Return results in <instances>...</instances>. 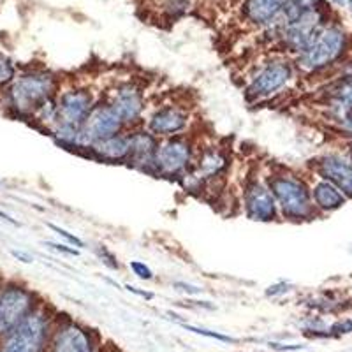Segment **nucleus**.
Returning <instances> with one entry per match:
<instances>
[{"label":"nucleus","instance_id":"1","mask_svg":"<svg viewBox=\"0 0 352 352\" xmlns=\"http://www.w3.org/2000/svg\"><path fill=\"white\" fill-rule=\"evenodd\" d=\"M60 92V81L46 69H30L16 78L4 88V97L8 108L14 115L34 118L43 106L56 99Z\"/></svg>","mask_w":352,"mask_h":352},{"label":"nucleus","instance_id":"2","mask_svg":"<svg viewBox=\"0 0 352 352\" xmlns=\"http://www.w3.org/2000/svg\"><path fill=\"white\" fill-rule=\"evenodd\" d=\"M96 96L88 87L65 88L56 96V116L48 132L60 146L76 152L80 129L97 104Z\"/></svg>","mask_w":352,"mask_h":352},{"label":"nucleus","instance_id":"3","mask_svg":"<svg viewBox=\"0 0 352 352\" xmlns=\"http://www.w3.org/2000/svg\"><path fill=\"white\" fill-rule=\"evenodd\" d=\"M266 184L275 197L282 219L287 222H305L316 217L312 188L301 176L280 168L270 173Z\"/></svg>","mask_w":352,"mask_h":352},{"label":"nucleus","instance_id":"4","mask_svg":"<svg viewBox=\"0 0 352 352\" xmlns=\"http://www.w3.org/2000/svg\"><path fill=\"white\" fill-rule=\"evenodd\" d=\"M53 328L48 305L41 301L16 328L0 338V352H46Z\"/></svg>","mask_w":352,"mask_h":352},{"label":"nucleus","instance_id":"5","mask_svg":"<svg viewBox=\"0 0 352 352\" xmlns=\"http://www.w3.org/2000/svg\"><path fill=\"white\" fill-rule=\"evenodd\" d=\"M347 34L340 27H324L310 41L307 48L296 55V67L303 72H317L340 60L347 52Z\"/></svg>","mask_w":352,"mask_h":352},{"label":"nucleus","instance_id":"6","mask_svg":"<svg viewBox=\"0 0 352 352\" xmlns=\"http://www.w3.org/2000/svg\"><path fill=\"white\" fill-rule=\"evenodd\" d=\"M296 64H292L287 56H272L250 74L245 87V96L248 100H264L280 94L294 80Z\"/></svg>","mask_w":352,"mask_h":352},{"label":"nucleus","instance_id":"7","mask_svg":"<svg viewBox=\"0 0 352 352\" xmlns=\"http://www.w3.org/2000/svg\"><path fill=\"white\" fill-rule=\"evenodd\" d=\"M196 155V141L188 134L160 140L155 155L157 176L180 180L182 176L194 166Z\"/></svg>","mask_w":352,"mask_h":352},{"label":"nucleus","instance_id":"8","mask_svg":"<svg viewBox=\"0 0 352 352\" xmlns=\"http://www.w3.org/2000/svg\"><path fill=\"white\" fill-rule=\"evenodd\" d=\"M124 131H129V129L125 127L122 116L109 104V100L106 97L104 99H99L97 104L94 106L92 113L88 115L83 127L80 129L76 152L87 155L90 146H94V144L102 140H108V138L115 136V134H120Z\"/></svg>","mask_w":352,"mask_h":352},{"label":"nucleus","instance_id":"9","mask_svg":"<svg viewBox=\"0 0 352 352\" xmlns=\"http://www.w3.org/2000/svg\"><path fill=\"white\" fill-rule=\"evenodd\" d=\"M39 303V296L27 285L18 282L0 285V338L16 328Z\"/></svg>","mask_w":352,"mask_h":352},{"label":"nucleus","instance_id":"10","mask_svg":"<svg viewBox=\"0 0 352 352\" xmlns=\"http://www.w3.org/2000/svg\"><path fill=\"white\" fill-rule=\"evenodd\" d=\"M106 99L116 109V113L122 116L125 127L136 129L143 124L146 99H144L143 87L138 81L127 80L116 83L111 88V92L106 96Z\"/></svg>","mask_w":352,"mask_h":352},{"label":"nucleus","instance_id":"11","mask_svg":"<svg viewBox=\"0 0 352 352\" xmlns=\"http://www.w3.org/2000/svg\"><path fill=\"white\" fill-rule=\"evenodd\" d=\"M324 16L319 8H314L310 11L303 12L296 20L289 21V23L278 27V37L282 39L284 48L289 53L300 55L307 48L310 41L324 28Z\"/></svg>","mask_w":352,"mask_h":352},{"label":"nucleus","instance_id":"12","mask_svg":"<svg viewBox=\"0 0 352 352\" xmlns=\"http://www.w3.org/2000/svg\"><path fill=\"white\" fill-rule=\"evenodd\" d=\"M243 210L245 217L254 222H275L278 220V206L270 190L268 184L259 178H250L243 187Z\"/></svg>","mask_w":352,"mask_h":352},{"label":"nucleus","instance_id":"13","mask_svg":"<svg viewBox=\"0 0 352 352\" xmlns=\"http://www.w3.org/2000/svg\"><path fill=\"white\" fill-rule=\"evenodd\" d=\"M190 122L192 116L187 108L169 102L153 109L146 120V129L159 140H166V138L185 134L190 127Z\"/></svg>","mask_w":352,"mask_h":352},{"label":"nucleus","instance_id":"14","mask_svg":"<svg viewBox=\"0 0 352 352\" xmlns=\"http://www.w3.org/2000/svg\"><path fill=\"white\" fill-rule=\"evenodd\" d=\"M129 136H131V152L125 164L150 176H157L155 155L160 143L159 138L143 127L129 129Z\"/></svg>","mask_w":352,"mask_h":352},{"label":"nucleus","instance_id":"15","mask_svg":"<svg viewBox=\"0 0 352 352\" xmlns=\"http://www.w3.org/2000/svg\"><path fill=\"white\" fill-rule=\"evenodd\" d=\"M46 352H96L92 331L72 320L58 322L53 328Z\"/></svg>","mask_w":352,"mask_h":352},{"label":"nucleus","instance_id":"16","mask_svg":"<svg viewBox=\"0 0 352 352\" xmlns=\"http://www.w3.org/2000/svg\"><path fill=\"white\" fill-rule=\"evenodd\" d=\"M316 169L322 180L335 185L347 199L352 197V160L344 159L340 155L320 157L316 162Z\"/></svg>","mask_w":352,"mask_h":352},{"label":"nucleus","instance_id":"17","mask_svg":"<svg viewBox=\"0 0 352 352\" xmlns=\"http://www.w3.org/2000/svg\"><path fill=\"white\" fill-rule=\"evenodd\" d=\"M129 152H131V136L129 131H124L90 146L87 155L106 164H125Z\"/></svg>","mask_w":352,"mask_h":352},{"label":"nucleus","instance_id":"18","mask_svg":"<svg viewBox=\"0 0 352 352\" xmlns=\"http://www.w3.org/2000/svg\"><path fill=\"white\" fill-rule=\"evenodd\" d=\"M289 0H245L243 14L250 23L266 27L280 16Z\"/></svg>","mask_w":352,"mask_h":352},{"label":"nucleus","instance_id":"19","mask_svg":"<svg viewBox=\"0 0 352 352\" xmlns=\"http://www.w3.org/2000/svg\"><path fill=\"white\" fill-rule=\"evenodd\" d=\"M328 108L333 120L340 125L342 122L352 115V74L336 81L328 92Z\"/></svg>","mask_w":352,"mask_h":352},{"label":"nucleus","instance_id":"20","mask_svg":"<svg viewBox=\"0 0 352 352\" xmlns=\"http://www.w3.org/2000/svg\"><path fill=\"white\" fill-rule=\"evenodd\" d=\"M312 201L316 210L329 213L342 208L345 204V201H347V197H345L335 185L320 178V180L312 187Z\"/></svg>","mask_w":352,"mask_h":352},{"label":"nucleus","instance_id":"21","mask_svg":"<svg viewBox=\"0 0 352 352\" xmlns=\"http://www.w3.org/2000/svg\"><path fill=\"white\" fill-rule=\"evenodd\" d=\"M182 328L187 329V331L196 333V335L206 336V338H212V340L224 342V344H236V342H238L236 338H232V336L222 335V333L212 331V329H206V328H197V326H190V324H182Z\"/></svg>","mask_w":352,"mask_h":352},{"label":"nucleus","instance_id":"22","mask_svg":"<svg viewBox=\"0 0 352 352\" xmlns=\"http://www.w3.org/2000/svg\"><path fill=\"white\" fill-rule=\"evenodd\" d=\"M14 78H16V69L8 56L0 53V88L8 87Z\"/></svg>","mask_w":352,"mask_h":352},{"label":"nucleus","instance_id":"23","mask_svg":"<svg viewBox=\"0 0 352 352\" xmlns=\"http://www.w3.org/2000/svg\"><path fill=\"white\" fill-rule=\"evenodd\" d=\"M96 256L99 257L100 263L104 264V266H108L109 270H113V272L120 270V263H118L116 256L111 252V250H109L108 247H104V245H99V247H96Z\"/></svg>","mask_w":352,"mask_h":352},{"label":"nucleus","instance_id":"24","mask_svg":"<svg viewBox=\"0 0 352 352\" xmlns=\"http://www.w3.org/2000/svg\"><path fill=\"white\" fill-rule=\"evenodd\" d=\"M48 228L52 229V231H55L60 238H64L65 243H67V245H72V247L80 248V250H81V248H85V241L81 240L80 236H76L74 232L67 231V229L60 228V226H55V224H48Z\"/></svg>","mask_w":352,"mask_h":352},{"label":"nucleus","instance_id":"25","mask_svg":"<svg viewBox=\"0 0 352 352\" xmlns=\"http://www.w3.org/2000/svg\"><path fill=\"white\" fill-rule=\"evenodd\" d=\"M129 268H131V272L134 273L140 280H152L153 278L152 268H150L146 263H143V261H131V263H129Z\"/></svg>","mask_w":352,"mask_h":352},{"label":"nucleus","instance_id":"26","mask_svg":"<svg viewBox=\"0 0 352 352\" xmlns=\"http://www.w3.org/2000/svg\"><path fill=\"white\" fill-rule=\"evenodd\" d=\"M291 289H292V285L289 284V282H285V280L275 282V284H272L268 289H266V296L268 298L284 296V294L291 292Z\"/></svg>","mask_w":352,"mask_h":352},{"label":"nucleus","instance_id":"27","mask_svg":"<svg viewBox=\"0 0 352 352\" xmlns=\"http://www.w3.org/2000/svg\"><path fill=\"white\" fill-rule=\"evenodd\" d=\"M44 245L52 248V250H55V252H58V254H65V256H72V257L80 256V248L72 247V245L55 243V241H46Z\"/></svg>","mask_w":352,"mask_h":352},{"label":"nucleus","instance_id":"28","mask_svg":"<svg viewBox=\"0 0 352 352\" xmlns=\"http://www.w3.org/2000/svg\"><path fill=\"white\" fill-rule=\"evenodd\" d=\"M173 287H175L178 292L187 294V296H197V294L203 292V289H201L199 285L188 284V282H173Z\"/></svg>","mask_w":352,"mask_h":352},{"label":"nucleus","instance_id":"29","mask_svg":"<svg viewBox=\"0 0 352 352\" xmlns=\"http://www.w3.org/2000/svg\"><path fill=\"white\" fill-rule=\"evenodd\" d=\"M329 331L335 333V335H347V333L352 331V319H345L340 320V322H336L335 326H331Z\"/></svg>","mask_w":352,"mask_h":352},{"label":"nucleus","instance_id":"30","mask_svg":"<svg viewBox=\"0 0 352 352\" xmlns=\"http://www.w3.org/2000/svg\"><path fill=\"white\" fill-rule=\"evenodd\" d=\"M11 256L14 257V259L21 261V263H25V264L34 263V257L30 256L28 252H23V250H11Z\"/></svg>","mask_w":352,"mask_h":352},{"label":"nucleus","instance_id":"31","mask_svg":"<svg viewBox=\"0 0 352 352\" xmlns=\"http://www.w3.org/2000/svg\"><path fill=\"white\" fill-rule=\"evenodd\" d=\"M125 289H127L129 292H132V294H136V296L144 298V300H152V298H153V292L141 291L140 287H134V285H125Z\"/></svg>","mask_w":352,"mask_h":352},{"label":"nucleus","instance_id":"32","mask_svg":"<svg viewBox=\"0 0 352 352\" xmlns=\"http://www.w3.org/2000/svg\"><path fill=\"white\" fill-rule=\"evenodd\" d=\"M270 347L275 349V351H300V349H303V345H284L276 344V342H270Z\"/></svg>","mask_w":352,"mask_h":352},{"label":"nucleus","instance_id":"33","mask_svg":"<svg viewBox=\"0 0 352 352\" xmlns=\"http://www.w3.org/2000/svg\"><path fill=\"white\" fill-rule=\"evenodd\" d=\"M0 219H4V220H8L9 224L20 226V224H18V222H16V220H14V219H11V217H9V215H8V213H4V212H0Z\"/></svg>","mask_w":352,"mask_h":352},{"label":"nucleus","instance_id":"34","mask_svg":"<svg viewBox=\"0 0 352 352\" xmlns=\"http://www.w3.org/2000/svg\"><path fill=\"white\" fill-rule=\"evenodd\" d=\"M331 2L336 6H345V0H331Z\"/></svg>","mask_w":352,"mask_h":352},{"label":"nucleus","instance_id":"35","mask_svg":"<svg viewBox=\"0 0 352 352\" xmlns=\"http://www.w3.org/2000/svg\"><path fill=\"white\" fill-rule=\"evenodd\" d=\"M347 4H349V8H351V11H352V0H347Z\"/></svg>","mask_w":352,"mask_h":352},{"label":"nucleus","instance_id":"36","mask_svg":"<svg viewBox=\"0 0 352 352\" xmlns=\"http://www.w3.org/2000/svg\"><path fill=\"white\" fill-rule=\"evenodd\" d=\"M351 160H352V143H351Z\"/></svg>","mask_w":352,"mask_h":352},{"label":"nucleus","instance_id":"37","mask_svg":"<svg viewBox=\"0 0 352 352\" xmlns=\"http://www.w3.org/2000/svg\"><path fill=\"white\" fill-rule=\"evenodd\" d=\"M0 285H2V284H0Z\"/></svg>","mask_w":352,"mask_h":352}]
</instances>
